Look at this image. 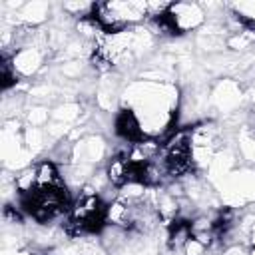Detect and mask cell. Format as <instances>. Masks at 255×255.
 <instances>
[{
	"mask_svg": "<svg viewBox=\"0 0 255 255\" xmlns=\"http://www.w3.org/2000/svg\"><path fill=\"white\" fill-rule=\"evenodd\" d=\"M124 106L131 112L141 128L143 137H157L165 133L177 110V90L161 80H135L124 90Z\"/></svg>",
	"mask_w": 255,
	"mask_h": 255,
	"instance_id": "cell-1",
	"label": "cell"
},
{
	"mask_svg": "<svg viewBox=\"0 0 255 255\" xmlns=\"http://www.w3.org/2000/svg\"><path fill=\"white\" fill-rule=\"evenodd\" d=\"M94 18L106 32H120L147 18V2H102L96 4Z\"/></svg>",
	"mask_w": 255,
	"mask_h": 255,
	"instance_id": "cell-2",
	"label": "cell"
},
{
	"mask_svg": "<svg viewBox=\"0 0 255 255\" xmlns=\"http://www.w3.org/2000/svg\"><path fill=\"white\" fill-rule=\"evenodd\" d=\"M26 209L40 221H48L60 215L68 207V191L64 187H34L24 193Z\"/></svg>",
	"mask_w": 255,
	"mask_h": 255,
	"instance_id": "cell-3",
	"label": "cell"
},
{
	"mask_svg": "<svg viewBox=\"0 0 255 255\" xmlns=\"http://www.w3.org/2000/svg\"><path fill=\"white\" fill-rule=\"evenodd\" d=\"M106 207L96 189L84 187V193L72 207V223L80 231H98L106 223Z\"/></svg>",
	"mask_w": 255,
	"mask_h": 255,
	"instance_id": "cell-4",
	"label": "cell"
},
{
	"mask_svg": "<svg viewBox=\"0 0 255 255\" xmlns=\"http://www.w3.org/2000/svg\"><path fill=\"white\" fill-rule=\"evenodd\" d=\"M165 22L171 32H191L205 24V10L197 2H173L165 12Z\"/></svg>",
	"mask_w": 255,
	"mask_h": 255,
	"instance_id": "cell-5",
	"label": "cell"
},
{
	"mask_svg": "<svg viewBox=\"0 0 255 255\" xmlns=\"http://www.w3.org/2000/svg\"><path fill=\"white\" fill-rule=\"evenodd\" d=\"M221 195L231 205H243L255 199V171L239 169L221 179Z\"/></svg>",
	"mask_w": 255,
	"mask_h": 255,
	"instance_id": "cell-6",
	"label": "cell"
},
{
	"mask_svg": "<svg viewBox=\"0 0 255 255\" xmlns=\"http://www.w3.org/2000/svg\"><path fill=\"white\" fill-rule=\"evenodd\" d=\"M243 102V88L239 82L231 80V78H225V80H219L211 92H209V98H207V104L221 112V114H231L235 112Z\"/></svg>",
	"mask_w": 255,
	"mask_h": 255,
	"instance_id": "cell-7",
	"label": "cell"
},
{
	"mask_svg": "<svg viewBox=\"0 0 255 255\" xmlns=\"http://www.w3.org/2000/svg\"><path fill=\"white\" fill-rule=\"evenodd\" d=\"M106 141L102 135H84L76 143H72L70 151V163L72 165H84V167H94L106 157Z\"/></svg>",
	"mask_w": 255,
	"mask_h": 255,
	"instance_id": "cell-8",
	"label": "cell"
},
{
	"mask_svg": "<svg viewBox=\"0 0 255 255\" xmlns=\"http://www.w3.org/2000/svg\"><path fill=\"white\" fill-rule=\"evenodd\" d=\"M46 62V48L40 46H24L14 50L10 56V66L16 76L20 78H32L36 76Z\"/></svg>",
	"mask_w": 255,
	"mask_h": 255,
	"instance_id": "cell-9",
	"label": "cell"
},
{
	"mask_svg": "<svg viewBox=\"0 0 255 255\" xmlns=\"http://www.w3.org/2000/svg\"><path fill=\"white\" fill-rule=\"evenodd\" d=\"M48 12H50V6L46 2H38V0L24 2L20 6V10H16V24L34 28V26H38L46 20Z\"/></svg>",
	"mask_w": 255,
	"mask_h": 255,
	"instance_id": "cell-10",
	"label": "cell"
},
{
	"mask_svg": "<svg viewBox=\"0 0 255 255\" xmlns=\"http://www.w3.org/2000/svg\"><path fill=\"white\" fill-rule=\"evenodd\" d=\"M36 187H64V177L54 161H40L36 165Z\"/></svg>",
	"mask_w": 255,
	"mask_h": 255,
	"instance_id": "cell-11",
	"label": "cell"
},
{
	"mask_svg": "<svg viewBox=\"0 0 255 255\" xmlns=\"http://www.w3.org/2000/svg\"><path fill=\"white\" fill-rule=\"evenodd\" d=\"M255 44V28L253 26H241L239 30L227 34V40H225V46L233 52H243L247 48H251Z\"/></svg>",
	"mask_w": 255,
	"mask_h": 255,
	"instance_id": "cell-12",
	"label": "cell"
},
{
	"mask_svg": "<svg viewBox=\"0 0 255 255\" xmlns=\"http://www.w3.org/2000/svg\"><path fill=\"white\" fill-rule=\"evenodd\" d=\"M80 114H82V106L78 102H64V104H58L56 108H52L50 122L70 126L80 118Z\"/></svg>",
	"mask_w": 255,
	"mask_h": 255,
	"instance_id": "cell-13",
	"label": "cell"
},
{
	"mask_svg": "<svg viewBox=\"0 0 255 255\" xmlns=\"http://www.w3.org/2000/svg\"><path fill=\"white\" fill-rule=\"evenodd\" d=\"M56 255H106V249L94 241H74L56 251Z\"/></svg>",
	"mask_w": 255,
	"mask_h": 255,
	"instance_id": "cell-14",
	"label": "cell"
},
{
	"mask_svg": "<svg viewBox=\"0 0 255 255\" xmlns=\"http://www.w3.org/2000/svg\"><path fill=\"white\" fill-rule=\"evenodd\" d=\"M22 141H24V147L34 155L40 149H44V145H46V129L34 128V126H26L22 129Z\"/></svg>",
	"mask_w": 255,
	"mask_h": 255,
	"instance_id": "cell-15",
	"label": "cell"
},
{
	"mask_svg": "<svg viewBox=\"0 0 255 255\" xmlns=\"http://www.w3.org/2000/svg\"><path fill=\"white\" fill-rule=\"evenodd\" d=\"M231 14L235 18H239L243 24L251 26L255 24V0H247V2H233L229 4Z\"/></svg>",
	"mask_w": 255,
	"mask_h": 255,
	"instance_id": "cell-16",
	"label": "cell"
},
{
	"mask_svg": "<svg viewBox=\"0 0 255 255\" xmlns=\"http://www.w3.org/2000/svg\"><path fill=\"white\" fill-rule=\"evenodd\" d=\"M50 114L52 110H48L46 106H32L26 112V126H34V128H44L46 124H50Z\"/></svg>",
	"mask_w": 255,
	"mask_h": 255,
	"instance_id": "cell-17",
	"label": "cell"
},
{
	"mask_svg": "<svg viewBox=\"0 0 255 255\" xmlns=\"http://www.w3.org/2000/svg\"><path fill=\"white\" fill-rule=\"evenodd\" d=\"M62 10L66 14H70V16H76V18L84 20V18L94 16L96 4H92V2H64L62 4Z\"/></svg>",
	"mask_w": 255,
	"mask_h": 255,
	"instance_id": "cell-18",
	"label": "cell"
},
{
	"mask_svg": "<svg viewBox=\"0 0 255 255\" xmlns=\"http://www.w3.org/2000/svg\"><path fill=\"white\" fill-rule=\"evenodd\" d=\"M207 243L205 241H201L199 237H195V235H189V239L183 243V247H181V253L183 255H205L207 253Z\"/></svg>",
	"mask_w": 255,
	"mask_h": 255,
	"instance_id": "cell-19",
	"label": "cell"
},
{
	"mask_svg": "<svg viewBox=\"0 0 255 255\" xmlns=\"http://www.w3.org/2000/svg\"><path fill=\"white\" fill-rule=\"evenodd\" d=\"M80 72H82V66H80L78 60H74V62H66V64L62 66V74H64L66 78H78Z\"/></svg>",
	"mask_w": 255,
	"mask_h": 255,
	"instance_id": "cell-20",
	"label": "cell"
},
{
	"mask_svg": "<svg viewBox=\"0 0 255 255\" xmlns=\"http://www.w3.org/2000/svg\"><path fill=\"white\" fill-rule=\"evenodd\" d=\"M223 255H249V251H245L241 245H231V247L225 249Z\"/></svg>",
	"mask_w": 255,
	"mask_h": 255,
	"instance_id": "cell-21",
	"label": "cell"
},
{
	"mask_svg": "<svg viewBox=\"0 0 255 255\" xmlns=\"http://www.w3.org/2000/svg\"><path fill=\"white\" fill-rule=\"evenodd\" d=\"M247 237H249L251 245H255V221L249 225V229H247Z\"/></svg>",
	"mask_w": 255,
	"mask_h": 255,
	"instance_id": "cell-22",
	"label": "cell"
},
{
	"mask_svg": "<svg viewBox=\"0 0 255 255\" xmlns=\"http://www.w3.org/2000/svg\"><path fill=\"white\" fill-rule=\"evenodd\" d=\"M249 255H255V245H251V249H249Z\"/></svg>",
	"mask_w": 255,
	"mask_h": 255,
	"instance_id": "cell-23",
	"label": "cell"
}]
</instances>
